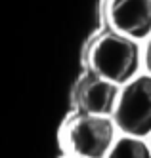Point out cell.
I'll return each instance as SVG.
<instances>
[{"label": "cell", "instance_id": "52a82bcc", "mask_svg": "<svg viewBox=\"0 0 151 158\" xmlns=\"http://www.w3.org/2000/svg\"><path fill=\"white\" fill-rule=\"evenodd\" d=\"M142 52H144V73L151 74V35L142 42Z\"/></svg>", "mask_w": 151, "mask_h": 158}, {"label": "cell", "instance_id": "277c9868", "mask_svg": "<svg viewBox=\"0 0 151 158\" xmlns=\"http://www.w3.org/2000/svg\"><path fill=\"white\" fill-rule=\"evenodd\" d=\"M107 29L144 42L151 35V0H101Z\"/></svg>", "mask_w": 151, "mask_h": 158}, {"label": "cell", "instance_id": "8992f818", "mask_svg": "<svg viewBox=\"0 0 151 158\" xmlns=\"http://www.w3.org/2000/svg\"><path fill=\"white\" fill-rule=\"evenodd\" d=\"M105 158H151V145L147 137L121 133Z\"/></svg>", "mask_w": 151, "mask_h": 158}, {"label": "cell", "instance_id": "6da1fadb", "mask_svg": "<svg viewBox=\"0 0 151 158\" xmlns=\"http://www.w3.org/2000/svg\"><path fill=\"white\" fill-rule=\"evenodd\" d=\"M86 65L90 71L124 86L144 73L142 42L107 29L90 42L86 52Z\"/></svg>", "mask_w": 151, "mask_h": 158}, {"label": "cell", "instance_id": "ba28073f", "mask_svg": "<svg viewBox=\"0 0 151 158\" xmlns=\"http://www.w3.org/2000/svg\"><path fill=\"white\" fill-rule=\"evenodd\" d=\"M65 158H80V156H73V154H67Z\"/></svg>", "mask_w": 151, "mask_h": 158}, {"label": "cell", "instance_id": "3957f363", "mask_svg": "<svg viewBox=\"0 0 151 158\" xmlns=\"http://www.w3.org/2000/svg\"><path fill=\"white\" fill-rule=\"evenodd\" d=\"M121 133L151 135V74L140 73L121 88V97L113 112Z\"/></svg>", "mask_w": 151, "mask_h": 158}, {"label": "cell", "instance_id": "5b68a950", "mask_svg": "<svg viewBox=\"0 0 151 158\" xmlns=\"http://www.w3.org/2000/svg\"><path fill=\"white\" fill-rule=\"evenodd\" d=\"M119 84L101 76L94 71H86L78 78L75 86V105L77 110L92 112V114H109L113 116L121 97Z\"/></svg>", "mask_w": 151, "mask_h": 158}, {"label": "cell", "instance_id": "9c48e42d", "mask_svg": "<svg viewBox=\"0 0 151 158\" xmlns=\"http://www.w3.org/2000/svg\"><path fill=\"white\" fill-rule=\"evenodd\" d=\"M147 139H149V145H151V135H149V137H147Z\"/></svg>", "mask_w": 151, "mask_h": 158}, {"label": "cell", "instance_id": "7a4b0ae2", "mask_svg": "<svg viewBox=\"0 0 151 158\" xmlns=\"http://www.w3.org/2000/svg\"><path fill=\"white\" fill-rule=\"evenodd\" d=\"M121 130L113 116L77 110L60 130V141L67 154L80 158H105L119 139Z\"/></svg>", "mask_w": 151, "mask_h": 158}]
</instances>
